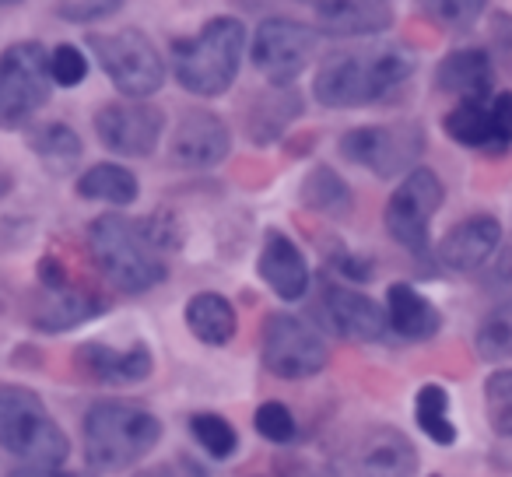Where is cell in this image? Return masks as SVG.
I'll return each instance as SVG.
<instances>
[{
  "label": "cell",
  "mask_w": 512,
  "mask_h": 477,
  "mask_svg": "<svg viewBox=\"0 0 512 477\" xmlns=\"http://www.w3.org/2000/svg\"><path fill=\"white\" fill-rule=\"evenodd\" d=\"M169 239L155 221H134L127 214H102L88 228V253L113 288L127 295L151 292L169 278L165 267Z\"/></svg>",
  "instance_id": "cell-1"
},
{
  "label": "cell",
  "mask_w": 512,
  "mask_h": 477,
  "mask_svg": "<svg viewBox=\"0 0 512 477\" xmlns=\"http://www.w3.org/2000/svg\"><path fill=\"white\" fill-rule=\"evenodd\" d=\"M414 74V57L397 46L330 53L313 78V95L327 109H358L386 99Z\"/></svg>",
  "instance_id": "cell-2"
},
{
  "label": "cell",
  "mask_w": 512,
  "mask_h": 477,
  "mask_svg": "<svg viewBox=\"0 0 512 477\" xmlns=\"http://www.w3.org/2000/svg\"><path fill=\"white\" fill-rule=\"evenodd\" d=\"M162 439V421L130 400H99L85 414V456L92 470L120 474L151 453Z\"/></svg>",
  "instance_id": "cell-3"
},
{
  "label": "cell",
  "mask_w": 512,
  "mask_h": 477,
  "mask_svg": "<svg viewBox=\"0 0 512 477\" xmlns=\"http://www.w3.org/2000/svg\"><path fill=\"white\" fill-rule=\"evenodd\" d=\"M242 53H246V25L232 15L211 18L197 39H176L172 43L176 81L190 95L218 99L239 78Z\"/></svg>",
  "instance_id": "cell-4"
},
{
  "label": "cell",
  "mask_w": 512,
  "mask_h": 477,
  "mask_svg": "<svg viewBox=\"0 0 512 477\" xmlns=\"http://www.w3.org/2000/svg\"><path fill=\"white\" fill-rule=\"evenodd\" d=\"M0 449L18 460V467L57 470L64 467L67 435L50 418L39 393L15 383H0Z\"/></svg>",
  "instance_id": "cell-5"
},
{
  "label": "cell",
  "mask_w": 512,
  "mask_h": 477,
  "mask_svg": "<svg viewBox=\"0 0 512 477\" xmlns=\"http://www.w3.org/2000/svg\"><path fill=\"white\" fill-rule=\"evenodd\" d=\"M53 92L50 50L36 39L0 53V123L18 127L46 106Z\"/></svg>",
  "instance_id": "cell-6"
},
{
  "label": "cell",
  "mask_w": 512,
  "mask_h": 477,
  "mask_svg": "<svg viewBox=\"0 0 512 477\" xmlns=\"http://www.w3.org/2000/svg\"><path fill=\"white\" fill-rule=\"evenodd\" d=\"M88 46L99 57L102 71L109 74L116 92L127 99H148L165 85V60L144 32L123 29L113 36H92Z\"/></svg>",
  "instance_id": "cell-7"
},
{
  "label": "cell",
  "mask_w": 512,
  "mask_h": 477,
  "mask_svg": "<svg viewBox=\"0 0 512 477\" xmlns=\"http://www.w3.org/2000/svg\"><path fill=\"white\" fill-rule=\"evenodd\" d=\"M421 151H425V134H421L418 123L355 127L341 137V155L355 165H365V169L383 179L411 172Z\"/></svg>",
  "instance_id": "cell-8"
},
{
  "label": "cell",
  "mask_w": 512,
  "mask_h": 477,
  "mask_svg": "<svg viewBox=\"0 0 512 477\" xmlns=\"http://www.w3.org/2000/svg\"><path fill=\"white\" fill-rule=\"evenodd\" d=\"M446 200L442 179L432 169H411L404 176V183L393 190L390 204H386V232L393 235V243H400L411 253L428 250V225H432L435 211Z\"/></svg>",
  "instance_id": "cell-9"
},
{
  "label": "cell",
  "mask_w": 512,
  "mask_h": 477,
  "mask_svg": "<svg viewBox=\"0 0 512 477\" xmlns=\"http://www.w3.org/2000/svg\"><path fill=\"white\" fill-rule=\"evenodd\" d=\"M330 362V348L306 320L274 313L264 323V365L281 379H309Z\"/></svg>",
  "instance_id": "cell-10"
},
{
  "label": "cell",
  "mask_w": 512,
  "mask_h": 477,
  "mask_svg": "<svg viewBox=\"0 0 512 477\" xmlns=\"http://www.w3.org/2000/svg\"><path fill=\"white\" fill-rule=\"evenodd\" d=\"M316 50V32L292 18H267L260 29L253 32V57L256 71L264 74L271 85H292L302 71H306L309 57Z\"/></svg>",
  "instance_id": "cell-11"
},
{
  "label": "cell",
  "mask_w": 512,
  "mask_h": 477,
  "mask_svg": "<svg viewBox=\"0 0 512 477\" xmlns=\"http://www.w3.org/2000/svg\"><path fill=\"white\" fill-rule=\"evenodd\" d=\"M165 130V116L144 99L109 102L95 113V134L109 151L127 158H148L158 148Z\"/></svg>",
  "instance_id": "cell-12"
},
{
  "label": "cell",
  "mask_w": 512,
  "mask_h": 477,
  "mask_svg": "<svg viewBox=\"0 0 512 477\" xmlns=\"http://www.w3.org/2000/svg\"><path fill=\"white\" fill-rule=\"evenodd\" d=\"M232 134L225 120L207 109H193L179 120L176 134L169 141V158L179 169H214L228 158Z\"/></svg>",
  "instance_id": "cell-13"
},
{
  "label": "cell",
  "mask_w": 512,
  "mask_h": 477,
  "mask_svg": "<svg viewBox=\"0 0 512 477\" xmlns=\"http://www.w3.org/2000/svg\"><path fill=\"white\" fill-rule=\"evenodd\" d=\"M323 313H327L330 327L348 341H383L386 330H390L386 309L379 302L330 278L323 281Z\"/></svg>",
  "instance_id": "cell-14"
},
{
  "label": "cell",
  "mask_w": 512,
  "mask_h": 477,
  "mask_svg": "<svg viewBox=\"0 0 512 477\" xmlns=\"http://www.w3.org/2000/svg\"><path fill=\"white\" fill-rule=\"evenodd\" d=\"M74 365L81 376L102 386H130L151 376V351L148 344L134 341L130 348H113V344L88 341L74 351Z\"/></svg>",
  "instance_id": "cell-15"
},
{
  "label": "cell",
  "mask_w": 512,
  "mask_h": 477,
  "mask_svg": "<svg viewBox=\"0 0 512 477\" xmlns=\"http://www.w3.org/2000/svg\"><path fill=\"white\" fill-rule=\"evenodd\" d=\"M502 246V225L491 214H474V218L453 225L439 243V260L449 271H481Z\"/></svg>",
  "instance_id": "cell-16"
},
{
  "label": "cell",
  "mask_w": 512,
  "mask_h": 477,
  "mask_svg": "<svg viewBox=\"0 0 512 477\" xmlns=\"http://www.w3.org/2000/svg\"><path fill=\"white\" fill-rule=\"evenodd\" d=\"M358 477H414L418 470V449L397 428H369L355 453Z\"/></svg>",
  "instance_id": "cell-17"
},
{
  "label": "cell",
  "mask_w": 512,
  "mask_h": 477,
  "mask_svg": "<svg viewBox=\"0 0 512 477\" xmlns=\"http://www.w3.org/2000/svg\"><path fill=\"white\" fill-rule=\"evenodd\" d=\"M316 25L337 39L379 36L393 25V8L386 0H316Z\"/></svg>",
  "instance_id": "cell-18"
},
{
  "label": "cell",
  "mask_w": 512,
  "mask_h": 477,
  "mask_svg": "<svg viewBox=\"0 0 512 477\" xmlns=\"http://www.w3.org/2000/svg\"><path fill=\"white\" fill-rule=\"evenodd\" d=\"M256 271H260V278L267 281V288H271L278 299H285V302L306 299L309 264H306V257H302V250L285 232H267Z\"/></svg>",
  "instance_id": "cell-19"
},
{
  "label": "cell",
  "mask_w": 512,
  "mask_h": 477,
  "mask_svg": "<svg viewBox=\"0 0 512 477\" xmlns=\"http://www.w3.org/2000/svg\"><path fill=\"white\" fill-rule=\"evenodd\" d=\"M102 309H106V302L88 292H78L71 285H57V288L43 285V292L29 306V323L36 330H46V334H64V330L95 320Z\"/></svg>",
  "instance_id": "cell-20"
},
{
  "label": "cell",
  "mask_w": 512,
  "mask_h": 477,
  "mask_svg": "<svg viewBox=\"0 0 512 477\" xmlns=\"http://www.w3.org/2000/svg\"><path fill=\"white\" fill-rule=\"evenodd\" d=\"M439 92L456 99H491L495 95V67L484 50H456L435 71Z\"/></svg>",
  "instance_id": "cell-21"
},
{
  "label": "cell",
  "mask_w": 512,
  "mask_h": 477,
  "mask_svg": "<svg viewBox=\"0 0 512 477\" xmlns=\"http://www.w3.org/2000/svg\"><path fill=\"white\" fill-rule=\"evenodd\" d=\"M386 320L390 330L404 341H428V337L439 334L442 316L418 288H411L407 281H397L386 292Z\"/></svg>",
  "instance_id": "cell-22"
},
{
  "label": "cell",
  "mask_w": 512,
  "mask_h": 477,
  "mask_svg": "<svg viewBox=\"0 0 512 477\" xmlns=\"http://www.w3.org/2000/svg\"><path fill=\"white\" fill-rule=\"evenodd\" d=\"M186 327L207 348H225L239 330V316H235L232 302L218 292H200L186 302Z\"/></svg>",
  "instance_id": "cell-23"
},
{
  "label": "cell",
  "mask_w": 512,
  "mask_h": 477,
  "mask_svg": "<svg viewBox=\"0 0 512 477\" xmlns=\"http://www.w3.org/2000/svg\"><path fill=\"white\" fill-rule=\"evenodd\" d=\"M446 134L463 148L491 151L498 155L495 144V113H491V99H460L442 120Z\"/></svg>",
  "instance_id": "cell-24"
},
{
  "label": "cell",
  "mask_w": 512,
  "mask_h": 477,
  "mask_svg": "<svg viewBox=\"0 0 512 477\" xmlns=\"http://www.w3.org/2000/svg\"><path fill=\"white\" fill-rule=\"evenodd\" d=\"M299 109H302V99L292 92V88L274 85L271 92L256 99L246 127H249V134H253L256 141H274V137H278L281 130H285L295 116H299Z\"/></svg>",
  "instance_id": "cell-25"
},
{
  "label": "cell",
  "mask_w": 512,
  "mask_h": 477,
  "mask_svg": "<svg viewBox=\"0 0 512 477\" xmlns=\"http://www.w3.org/2000/svg\"><path fill=\"white\" fill-rule=\"evenodd\" d=\"M78 193L85 200H102V204L127 207L137 200L141 186H137V176L130 169L113 165V162H102V165H92V169L78 179Z\"/></svg>",
  "instance_id": "cell-26"
},
{
  "label": "cell",
  "mask_w": 512,
  "mask_h": 477,
  "mask_svg": "<svg viewBox=\"0 0 512 477\" xmlns=\"http://www.w3.org/2000/svg\"><path fill=\"white\" fill-rule=\"evenodd\" d=\"M29 144L43 158L46 169H53L57 176L71 172L81 162V137L67 123H43L29 134Z\"/></svg>",
  "instance_id": "cell-27"
},
{
  "label": "cell",
  "mask_w": 512,
  "mask_h": 477,
  "mask_svg": "<svg viewBox=\"0 0 512 477\" xmlns=\"http://www.w3.org/2000/svg\"><path fill=\"white\" fill-rule=\"evenodd\" d=\"M302 204L313 207V211L341 218V214L351 211V190L330 165H316V169L302 179Z\"/></svg>",
  "instance_id": "cell-28"
},
{
  "label": "cell",
  "mask_w": 512,
  "mask_h": 477,
  "mask_svg": "<svg viewBox=\"0 0 512 477\" xmlns=\"http://www.w3.org/2000/svg\"><path fill=\"white\" fill-rule=\"evenodd\" d=\"M414 418H418L421 432H425L432 442H439V446H453L456 442V425L449 421V397L439 383H428L418 390Z\"/></svg>",
  "instance_id": "cell-29"
},
{
  "label": "cell",
  "mask_w": 512,
  "mask_h": 477,
  "mask_svg": "<svg viewBox=\"0 0 512 477\" xmlns=\"http://www.w3.org/2000/svg\"><path fill=\"white\" fill-rule=\"evenodd\" d=\"M190 435L197 439V446L204 449V453L218 456V460L232 456L235 446H239V435H235V428L214 411L193 414V418H190Z\"/></svg>",
  "instance_id": "cell-30"
},
{
  "label": "cell",
  "mask_w": 512,
  "mask_h": 477,
  "mask_svg": "<svg viewBox=\"0 0 512 477\" xmlns=\"http://www.w3.org/2000/svg\"><path fill=\"white\" fill-rule=\"evenodd\" d=\"M484 411L498 435L512 439V369H498L484 383Z\"/></svg>",
  "instance_id": "cell-31"
},
{
  "label": "cell",
  "mask_w": 512,
  "mask_h": 477,
  "mask_svg": "<svg viewBox=\"0 0 512 477\" xmlns=\"http://www.w3.org/2000/svg\"><path fill=\"white\" fill-rule=\"evenodd\" d=\"M477 351L484 358H512V302L484 316L477 330Z\"/></svg>",
  "instance_id": "cell-32"
},
{
  "label": "cell",
  "mask_w": 512,
  "mask_h": 477,
  "mask_svg": "<svg viewBox=\"0 0 512 477\" xmlns=\"http://www.w3.org/2000/svg\"><path fill=\"white\" fill-rule=\"evenodd\" d=\"M421 8H425V15H432L442 29L467 32V29H474V22L484 15L488 0H421Z\"/></svg>",
  "instance_id": "cell-33"
},
{
  "label": "cell",
  "mask_w": 512,
  "mask_h": 477,
  "mask_svg": "<svg viewBox=\"0 0 512 477\" xmlns=\"http://www.w3.org/2000/svg\"><path fill=\"white\" fill-rule=\"evenodd\" d=\"M253 425H256V432L264 435L267 442H278V446L292 442L295 432H299V425H295V414L288 411L285 404H278V400H267V404L256 407Z\"/></svg>",
  "instance_id": "cell-34"
},
{
  "label": "cell",
  "mask_w": 512,
  "mask_h": 477,
  "mask_svg": "<svg viewBox=\"0 0 512 477\" xmlns=\"http://www.w3.org/2000/svg\"><path fill=\"white\" fill-rule=\"evenodd\" d=\"M50 74H53V85L60 88H74L88 78V60L78 46L64 43L50 53Z\"/></svg>",
  "instance_id": "cell-35"
},
{
  "label": "cell",
  "mask_w": 512,
  "mask_h": 477,
  "mask_svg": "<svg viewBox=\"0 0 512 477\" xmlns=\"http://www.w3.org/2000/svg\"><path fill=\"white\" fill-rule=\"evenodd\" d=\"M120 8V0H64L60 4V15L71 18V22H95V18H106Z\"/></svg>",
  "instance_id": "cell-36"
},
{
  "label": "cell",
  "mask_w": 512,
  "mask_h": 477,
  "mask_svg": "<svg viewBox=\"0 0 512 477\" xmlns=\"http://www.w3.org/2000/svg\"><path fill=\"white\" fill-rule=\"evenodd\" d=\"M11 477H92V474H85V470H64V467H57V470H36V467H18Z\"/></svg>",
  "instance_id": "cell-37"
},
{
  "label": "cell",
  "mask_w": 512,
  "mask_h": 477,
  "mask_svg": "<svg viewBox=\"0 0 512 477\" xmlns=\"http://www.w3.org/2000/svg\"><path fill=\"white\" fill-rule=\"evenodd\" d=\"M498 274H502L505 281H512V246L502 253V260H498Z\"/></svg>",
  "instance_id": "cell-38"
},
{
  "label": "cell",
  "mask_w": 512,
  "mask_h": 477,
  "mask_svg": "<svg viewBox=\"0 0 512 477\" xmlns=\"http://www.w3.org/2000/svg\"><path fill=\"white\" fill-rule=\"evenodd\" d=\"M11 190V172L8 169H0V197Z\"/></svg>",
  "instance_id": "cell-39"
},
{
  "label": "cell",
  "mask_w": 512,
  "mask_h": 477,
  "mask_svg": "<svg viewBox=\"0 0 512 477\" xmlns=\"http://www.w3.org/2000/svg\"><path fill=\"white\" fill-rule=\"evenodd\" d=\"M15 4H22V0H0V8H15Z\"/></svg>",
  "instance_id": "cell-40"
},
{
  "label": "cell",
  "mask_w": 512,
  "mask_h": 477,
  "mask_svg": "<svg viewBox=\"0 0 512 477\" xmlns=\"http://www.w3.org/2000/svg\"><path fill=\"white\" fill-rule=\"evenodd\" d=\"M271 477H288V474H281V470H274V474Z\"/></svg>",
  "instance_id": "cell-41"
}]
</instances>
